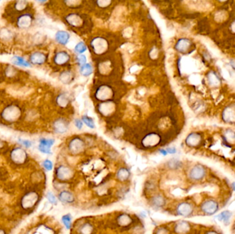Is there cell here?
<instances>
[{"mask_svg": "<svg viewBox=\"0 0 235 234\" xmlns=\"http://www.w3.org/2000/svg\"><path fill=\"white\" fill-rule=\"evenodd\" d=\"M92 46L96 53L100 54L104 52L107 48V42L102 38H95L92 41Z\"/></svg>", "mask_w": 235, "mask_h": 234, "instance_id": "obj_8", "label": "cell"}, {"mask_svg": "<svg viewBox=\"0 0 235 234\" xmlns=\"http://www.w3.org/2000/svg\"><path fill=\"white\" fill-rule=\"evenodd\" d=\"M62 222L64 223V224L66 227L67 229H70L71 225H72V218H71L70 215L67 214V215H65L63 216Z\"/></svg>", "mask_w": 235, "mask_h": 234, "instance_id": "obj_27", "label": "cell"}, {"mask_svg": "<svg viewBox=\"0 0 235 234\" xmlns=\"http://www.w3.org/2000/svg\"><path fill=\"white\" fill-rule=\"evenodd\" d=\"M207 234H218V233H217V232H216V231H209Z\"/></svg>", "mask_w": 235, "mask_h": 234, "instance_id": "obj_41", "label": "cell"}, {"mask_svg": "<svg viewBox=\"0 0 235 234\" xmlns=\"http://www.w3.org/2000/svg\"><path fill=\"white\" fill-rule=\"evenodd\" d=\"M231 216H232V213L230 211L227 210V211H224L219 213L218 215L215 216V218L218 221L223 222L226 225H228L229 223V221H230Z\"/></svg>", "mask_w": 235, "mask_h": 234, "instance_id": "obj_19", "label": "cell"}, {"mask_svg": "<svg viewBox=\"0 0 235 234\" xmlns=\"http://www.w3.org/2000/svg\"><path fill=\"white\" fill-rule=\"evenodd\" d=\"M117 176L120 180H125L129 176V172L127 169H121L119 170Z\"/></svg>", "mask_w": 235, "mask_h": 234, "instance_id": "obj_26", "label": "cell"}, {"mask_svg": "<svg viewBox=\"0 0 235 234\" xmlns=\"http://www.w3.org/2000/svg\"><path fill=\"white\" fill-rule=\"evenodd\" d=\"M59 199L61 200V201L64 202L70 203V202H72L74 201V196L72 195V194H71L70 192L68 191H64L59 194Z\"/></svg>", "mask_w": 235, "mask_h": 234, "instance_id": "obj_20", "label": "cell"}, {"mask_svg": "<svg viewBox=\"0 0 235 234\" xmlns=\"http://www.w3.org/2000/svg\"><path fill=\"white\" fill-rule=\"evenodd\" d=\"M84 147V143L80 139L76 138L70 142V148L72 152H78L83 150Z\"/></svg>", "mask_w": 235, "mask_h": 234, "instance_id": "obj_13", "label": "cell"}, {"mask_svg": "<svg viewBox=\"0 0 235 234\" xmlns=\"http://www.w3.org/2000/svg\"><path fill=\"white\" fill-rule=\"evenodd\" d=\"M24 17H23L22 19H21L19 21V23L20 24L21 26H28V23H26V21L29 23L30 21L28 17H27L28 16H24Z\"/></svg>", "mask_w": 235, "mask_h": 234, "instance_id": "obj_34", "label": "cell"}, {"mask_svg": "<svg viewBox=\"0 0 235 234\" xmlns=\"http://www.w3.org/2000/svg\"><path fill=\"white\" fill-rule=\"evenodd\" d=\"M57 175L61 179H68L72 176V172L68 168L65 166H61L58 169Z\"/></svg>", "mask_w": 235, "mask_h": 234, "instance_id": "obj_18", "label": "cell"}, {"mask_svg": "<svg viewBox=\"0 0 235 234\" xmlns=\"http://www.w3.org/2000/svg\"><path fill=\"white\" fill-rule=\"evenodd\" d=\"M82 122L85 123L87 126L90 128V129H94L95 128V124L93 120L92 117H89L88 115H83L82 117Z\"/></svg>", "mask_w": 235, "mask_h": 234, "instance_id": "obj_24", "label": "cell"}, {"mask_svg": "<svg viewBox=\"0 0 235 234\" xmlns=\"http://www.w3.org/2000/svg\"><path fill=\"white\" fill-rule=\"evenodd\" d=\"M70 60V56L66 52L57 53L54 57V61L58 65H64Z\"/></svg>", "mask_w": 235, "mask_h": 234, "instance_id": "obj_15", "label": "cell"}, {"mask_svg": "<svg viewBox=\"0 0 235 234\" xmlns=\"http://www.w3.org/2000/svg\"><path fill=\"white\" fill-rule=\"evenodd\" d=\"M203 137L202 135L199 132H192L186 137L185 142L188 146L197 147L202 142Z\"/></svg>", "mask_w": 235, "mask_h": 234, "instance_id": "obj_5", "label": "cell"}, {"mask_svg": "<svg viewBox=\"0 0 235 234\" xmlns=\"http://www.w3.org/2000/svg\"><path fill=\"white\" fill-rule=\"evenodd\" d=\"M159 152H160L161 155H164V156H166V155H168V152L166 150V149H161V150H159Z\"/></svg>", "mask_w": 235, "mask_h": 234, "instance_id": "obj_40", "label": "cell"}, {"mask_svg": "<svg viewBox=\"0 0 235 234\" xmlns=\"http://www.w3.org/2000/svg\"><path fill=\"white\" fill-rule=\"evenodd\" d=\"M189 228H190V225L188 223H187L186 222H181V223L177 224L175 229L178 233L183 234L188 231Z\"/></svg>", "mask_w": 235, "mask_h": 234, "instance_id": "obj_23", "label": "cell"}, {"mask_svg": "<svg viewBox=\"0 0 235 234\" xmlns=\"http://www.w3.org/2000/svg\"><path fill=\"white\" fill-rule=\"evenodd\" d=\"M43 166L45 169H46L47 170H48V171L52 170V167H53L52 162L50 160H48V159H46V160H45L44 162H43Z\"/></svg>", "mask_w": 235, "mask_h": 234, "instance_id": "obj_31", "label": "cell"}, {"mask_svg": "<svg viewBox=\"0 0 235 234\" xmlns=\"http://www.w3.org/2000/svg\"><path fill=\"white\" fill-rule=\"evenodd\" d=\"M76 60L77 62V63L79 65V66H82L83 65L87 63V58L86 56L83 54H78V56H76Z\"/></svg>", "mask_w": 235, "mask_h": 234, "instance_id": "obj_30", "label": "cell"}, {"mask_svg": "<svg viewBox=\"0 0 235 234\" xmlns=\"http://www.w3.org/2000/svg\"><path fill=\"white\" fill-rule=\"evenodd\" d=\"M207 170L202 165H195L189 172V178L192 181H199L206 176Z\"/></svg>", "mask_w": 235, "mask_h": 234, "instance_id": "obj_3", "label": "cell"}, {"mask_svg": "<svg viewBox=\"0 0 235 234\" xmlns=\"http://www.w3.org/2000/svg\"><path fill=\"white\" fill-rule=\"evenodd\" d=\"M54 143L52 139H41L39 142V150L45 154H51V147Z\"/></svg>", "mask_w": 235, "mask_h": 234, "instance_id": "obj_9", "label": "cell"}, {"mask_svg": "<svg viewBox=\"0 0 235 234\" xmlns=\"http://www.w3.org/2000/svg\"><path fill=\"white\" fill-rule=\"evenodd\" d=\"M200 209L206 216H212L216 214L219 209V204L217 200L209 198L204 201L200 205Z\"/></svg>", "mask_w": 235, "mask_h": 234, "instance_id": "obj_1", "label": "cell"}, {"mask_svg": "<svg viewBox=\"0 0 235 234\" xmlns=\"http://www.w3.org/2000/svg\"><path fill=\"white\" fill-rule=\"evenodd\" d=\"M68 23L74 27H78L81 24L83 21L81 17L76 14H71L67 17Z\"/></svg>", "mask_w": 235, "mask_h": 234, "instance_id": "obj_16", "label": "cell"}, {"mask_svg": "<svg viewBox=\"0 0 235 234\" xmlns=\"http://www.w3.org/2000/svg\"><path fill=\"white\" fill-rule=\"evenodd\" d=\"M86 50H87V46L85 44V43L83 42V41H80V42L77 43L76 46L74 47L75 52H76L77 54H83V53H84Z\"/></svg>", "mask_w": 235, "mask_h": 234, "instance_id": "obj_25", "label": "cell"}, {"mask_svg": "<svg viewBox=\"0 0 235 234\" xmlns=\"http://www.w3.org/2000/svg\"><path fill=\"white\" fill-rule=\"evenodd\" d=\"M74 125H75V126H76L77 129H78V130H80V129H82V128H83V122H82V120H80V119H76L74 120Z\"/></svg>", "mask_w": 235, "mask_h": 234, "instance_id": "obj_35", "label": "cell"}, {"mask_svg": "<svg viewBox=\"0 0 235 234\" xmlns=\"http://www.w3.org/2000/svg\"><path fill=\"white\" fill-rule=\"evenodd\" d=\"M15 60H14V63L17 64V65H21V66H25V67H29L30 66V64L28 62L25 61V60L23 59V58H21V57H18V56H16L15 57Z\"/></svg>", "mask_w": 235, "mask_h": 234, "instance_id": "obj_29", "label": "cell"}, {"mask_svg": "<svg viewBox=\"0 0 235 234\" xmlns=\"http://www.w3.org/2000/svg\"><path fill=\"white\" fill-rule=\"evenodd\" d=\"M20 141H21V143H22L23 145H24L25 147H27V148H29V147H30L31 145H32V143H31L30 141L23 140V139H20Z\"/></svg>", "mask_w": 235, "mask_h": 234, "instance_id": "obj_37", "label": "cell"}, {"mask_svg": "<svg viewBox=\"0 0 235 234\" xmlns=\"http://www.w3.org/2000/svg\"><path fill=\"white\" fill-rule=\"evenodd\" d=\"M193 46V43L190 39L181 38L177 41L175 48L179 52L182 53V54H186V53L189 52V51L191 50Z\"/></svg>", "mask_w": 235, "mask_h": 234, "instance_id": "obj_4", "label": "cell"}, {"mask_svg": "<svg viewBox=\"0 0 235 234\" xmlns=\"http://www.w3.org/2000/svg\"><path fill=\"white\" fill-rule=\"evenodd\" d=\"M45 60V56L44 54L40 52H36L33 54L31 56V60L35 64H41L44 63Z\"/></svg>", "mask_w": 235, "mask_h": 234, "instance_id": "obj_22", "label": "cell"}, {"mask_svg": "<svg viewBox=\"0 0 235 234\" xmlns=\"http://www.w3.org/2000/svg\"><path fill=\"white\" fill-rule=\"evenodd\" d=\"M232 187L233 190H234L235 191V183H233L232 184Z\"/></svg>", "mask_w": 235, "mask_h": 234, "instance_id": "obj_42", "label": "cell"}, {"mask_svg": "<svg viewBox=\"0 0 235 234\" xmlns=\"http://www.w3.org/2000/svg\"><path fill=\"white\" fill-rule=\"evenodd\" d=\"M230 30L232 33L235 34V19L233 20L230 24Z\"/></svg>", "mask_w": 235, "mask_h": 234, "instance_id": "obj_38", "label": "cell"}, {"mask_svg": "<svg viewBox=\"0 0 235 234\" xmlns=\"http://www.w3.org/2000/svg\"><path fill=\"white\" fill-rule=\"evenodd\" d=\"M70 35L68 32H66V31H59L56 32V35H55V39L56 41L58 42L59 44L63 45V46H66L69 42L70 40Z\"/></svg>", "mask_w": 235, "mask_h": 234, "instance_id": "obj_11", "label": "cell"}, {"mask_svg": "<svg viewBox=\"0 0 235 234\" xmlns=\"http://www.w3.org/2000/svg\"><path fill=\"white\" fill-rule=\"evenodd\" d=\"M159 141V135L156 133H151L147 135L143 139V143L145 145H149V146H151V145H154L157 144Z\"/></svg>", "mask_w": 235, "mask_h": 234, "instance_id": "obj_12", "label": "cell"}, {"mask_svg": "<svg viewBox=\"0 0 235 234\" xmlns=\"http://www.w3.org/2000/svg\"><path fill=\"white\" fill-rule=\"evenodd\" d=\"M208 84L212 88H218L222 84V80L218 74L214 70H210L206 74Z\"/></svg>", "mask_w": 235, "mask_h": 234, "instance_id": "obj_6", "label": "cell"}, {"mask_svg": "<svg viewBox=\"0 0 235 234\" xmlns=\"http://www.w3.org/2000/svg\"><path fill=\"white\" fill-rule=\"evenodd\" d=\"M222 118L226 124H235V103L229 104L224 108L222 112Z\"/></svg>", "mask_w": 235, "mask_h": 234, "instance_id": "obj_2", "label": "cell"}, {"mask_svg": "<svg viewBox=\"0 0 235 234\" xmlns=\"http://www.w3.org/2000/svg\"><path fill=\"white\" fill-rule=\"evenodd\" d=\"M177 212L178 215L183 217H189L193 213V207L188 202H183L178 204L177 207Z\"/></svg>", "mask_w": 235, "mask_h": 234, "instance_id": "obj_7", "label": "cell"}, {"mask_svg": "<svg viewBox=\"0 0 235 234\" xmlns=\"http://www.w3.org/2000/svg\"><path fill=\"white\" fill-rule=\"evenodd\" d=\"M54 129L57 131V133H66L68 129V124L66 121L64 119H59L55 122Z\"/></svg>", "mask_w": 235, "mask_h": 234, "instance_id": "obj_17", "label": "cell"}, {"mask_svg": "<svg viewBox=\"0 0 235 234\" xmlns=\"http://www.w3.org/2000/svg\"><path fill=\"white\" fill-rule=\"evenodd\" d=\"M166 150L167 151L168 154H175V153L177 152V150L176 148H167L166 149Z\"/></svg>", "mask_w": 235, "mask_h": 234, "instance_id": "obj_39", "label": "cell"}, {"mask_svg": "<svg viewBox=\"0 0 235 234\" xmlns=\"http://www.w3.org/2000/svg\"><path fill=\"white\" fill-rule=\"evenodd\" d=\"M46 196H47V198H48V200L51 202V203H52V204L56 203V197H55V196L54 195V194H53L52 192H48Z\"/></svg>", "mask_w": 235, "mask_h": 234, "instance_id": "obj_32", "label": "cell"}, {"mask_svg": "<svg viewBox=\"0 0 235 234\" xmlns=\"http://www.w3.org/2000/svg\"><path fill=\"white\" fill-rule=\"evenodd\" d=\"M58 101H59V103L61 105L65 106V105H66L67 104H68V98L66 97V96H65V95H61V96H60L59 97Z\"/></svg>", "mask_w": 235, "mask_h": 234, "instance_id": "obj_33", "label": "cell"}, {"mask_svg": "<svg viewBox=\"0 0 235 234\" xmlns=\"http://www.w3.org/2000/svg\"><path fill=\"white\" fill-rule=\"evenodd\" d=\"M93 69L90 63H86L80 67V73L82 76L88 77L92 74Z\"/></svg>", "mask_w": 235, "mask_h": 234, "instance_id": "obj_21", "label": "cell"}, {"mask_svg": "<svg viewBox=\"0 0 235 234\" xmlns=\"http://www.w3.org/2000/svg\"><path fill=\"white\" fill-rule=\"evenodd\" d=\"M181 166V162L178 160L172 161L171 167L173 168H178Z\"/></svg>", "mask_w": 235, "mask_h": 234, "instance_id": "obj_36", "label": "cell"}, {"mask_svg": "<svg viewBox=\"0 0 235 234\" xmlns=\"http://www.w3.org/2000/svg\"><path fill=\"white\" fill-rule=\"evenodd\" d=\"M223 138L228 143H235V131L231 129H226L223 132Z\"/></svg>", "mask_w": 235, "mask_h": 234, "instance_id": "obj_14", "label": "cell"}, {"mask_svg": "<svg viewBox=\"0 0 235 234\" xmlns=\"http://www.w3.org/2000/svg\"><path fill=\"white\" fill-rule=\"evenodd\" d=\"M112 91L109 87L106 86H100L96 92V96L99 100H108L112 97Z\"/></svg>", "mask_w": 235, "mask_h": 234, "instance_id": "obj_10", "label": "cell"}, {"mask_svg": "<svg viewBox=\"0 0 235 234\" xmlns=\"http://www.w3.org/2000/svg\"><path fill=\"white\" fill-rule=\"evenodd\" d=\"M164 199L161 196H155L152 200V202H153V205L155 206V207H161L162 205H163L164 204Z\"/></svg>", "mask_w": 235, "mask_h": 234, "instance_id": "obj_28", "label": "cell"}]
</instances>
